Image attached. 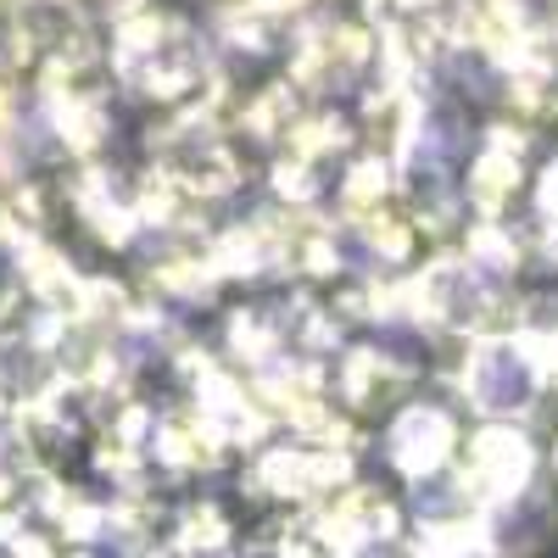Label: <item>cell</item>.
Segmentation results:
<instances>
[{"label": "cell", "mask_w": 558, "mask_h": 558, "mask_svg": "<svg viewBox=\"0 0 558 558\" xmlns=\"http://www.w3.org/2000/svg\"><path fill=\"white\" fill-rule=\"evenodd\" d=\"M542 391H547V363L520 336H486L463 357V397L497 425H514L520 413H531Z\"/></svg>", "instance_id": "obj_1"}, {"label": "cell", "mask_w": 558, "mask_h": 558, "mask_svg": "<svg viewBox=\"0 0 558 558\" xmlns=\"http://www.w3.org/2000/svg\"><path fill=\"white\" fill-rule=\"evenodd\" d=\"M553 470H558V447H553Z\"/></svg>", "instance_id": "obj_2"}]
</instances>
